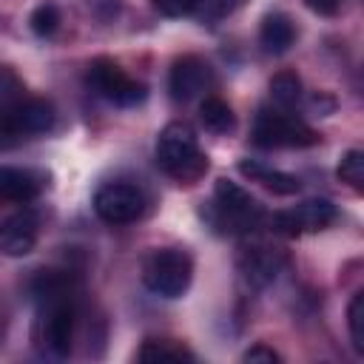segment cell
Instances as JSON below:
<instances>
[{"label": "cell", "instance_id": "2", "mask_svg": "<svg viewBox=\"0 0 364 364\" xmlns=\"http://www.w3.org/2000/svg\"><path fill=\"white\" fill-rule=\"evenodd\" d=\"M156 165L179 185H193L205 176L208 156L202 154L196 134L188 125L171 122L162 128V134L156 139Z\"/></svg>", "mask_w": 364, "mask_h": 364}, {"label": "cell", "instance_id": "20", "mask_svg": "<svg viewBox=\"0 0 364 364\" xmlns=\"http://www.w3.org/2000/svg\"><path fill=\"white\" fill-rule=\"evenodd\" d=\"M338 179L347 182L353 191H364V154L350 148L338 162Z\"/></svg>", "mask_w": 364, "mask_h": 364}, {"label": "cell", "instance_id": "8", "mask_svg": "<svg viewBox=\"0 0 364 364\" xmlns=\"http://www.w3.org/2000/svg\"><path fill=\"white\" fill-rule=\"evenodd\" d=\"M26 100L28 94H26L23 80L9 65H0V151L23 139L20 114H23Z\"/></svg>", "mask_w": 364, "mask_h": 364}, {"label": "cell", "instance_id": "1", "mask_svg": "<svg viewBox=\"0 0 364 364\" xmlns=\"http://www.w3.org/2000/svg\"><path fill=\"white\" fill-rule=\"evenodd\" d=\"M37 296V313H40V338L46 350L57 358H65L74 344V324H77V307L68 287V279L63 273H43L34 284Z\"/></svg>", "mask_w": 364, "mask_h": 364}, {"label": "cell", "instance_id": "9", "mask_svg": "<svg viewBox=\"0 0 364 364\" xmlns=\"http://www.w3.org/2000/svg\"><path fill=\"white\" fill-rule=\"evenodd\" d=\"M333 222H336V205L330 199H307V202L296 205L293 210H282L273 216V228L287 236L324 230Z\"/></svg>", "mask_w": 364, "mask_h": 364}, {"label": "cell", "instance_id": "22", "mask_svg": "<svg viewBox=\"0 0 364 364\" xmlns=\"http://www.w3.org/2000/svg\"><path fill=\"white\" fill-rule=\"evenodd\" d=\"M31 31L37 37H51L57 28H60V11L54 3H40L34 11H31Z\"/></svg>", "mask_w": 364, "mask_h": 364}, {"label": "cell", "instance_id": "24", "mask_svg": "<svg viewBox=\"0 0 364 364\" xmlns=\"http://www.w3.org/2000/svg\"><path fill=\"white\" fill-rule=\"evenodd\" d=\"M245 361H250V364H256V361H267V364H273V361H282V355H279L273 347L256 344V347H250V350L245 353Z\"/></svg>", "mask_w": 364, "mask_h": 364}, {"label": "cell", "instance_id": "13", "mask_svg": "<svg viewBox=\"0 0 364 364\" xmlns=\"http://www.w3.org/2000/svg\"><path fill=\"white\" fill-rule=\"evenodd\" d=\"M239 171H242L250 182H259V185H264L267 191H273V193H279V196H290V193H296V191L301 188L293 173L279 171V168H270V165H262V162H253V159H242V162H239Z\"/></svg>", "mask_w": 364, "mask_h": 364}, {"label": "cell", "instance_id": "12", "mask_svg": "<svg viewBox=\"0 0 364 364\" xmlns=\"http://www.w3.org/2000/svg\"><path fill=\"white\" fill-rule=\"evenodd\" d=\"M43 182L34 171L0 165V202H31L40 193Z\"/></svg>", "mask_w": 364, "mask_h": 364}, {"label": "cell", "instance_id": "7", "mask_svg": "<svg viewBox=\"0 0 364 364\" xmlns=\"http://www.w3.org/2000/svg\"><path fill=\"white\" fill-rule=\"evenodd\" d=\"M88 82L94 85V91L114 102V105H136L145 100V85L136 82L131 74H125L114 60H97L91 63L88 71Z\"/></svg>", "mask_w": 364, "mask_h": 364}, {"label": "cell", "instance_id": "5", "mask_svg": "<svg viewBox=\"0 0 364 364\" xmlns=\"http://www.w3.org/2000/svg\"><path fill=\"white\" fill-rule=\"evenodd\" d=\"M253 142L262 148H307L318 142V134L287 111H259L253 122Z\"/></svg>", "mask_w": 364, "mask_h": 364}, {"label": "cell", "instance_id": "3", "mask_svg": "<svg viewBox=\"0 0 364 364\" xmlns=\"http://www.w3.org/2000/svg\"><path fill=\"white\" fill-rule=\"evenodd\" d=\"M191 279H193V262L179 247H162L145 259L142 282L151 293L162 299H179L191 287Z\"/></svg>", "mask_w": 364, "mask_h": 364}, {"label": "cell", "instance_id": "15", "mask_svg": "<svg viewBox=\"0 0 364 364\" xmlns=\"http://www.w3.org/2000/svg\"><path fill=\"white\" fill-rule=\"evenodd\" d=\"M51 125H54V108H51V102L43 100V97H28L26 105H23V114H20L23 139L40 136V134H46Z\"/></svg>", "mask_w": 364, "mask_h": 364}, {"label": "cell", "instance_id": "4", "mask_svg": "<svg viewBox=\"0 0 364 364\" xmlns=\"http://www.w3.org/2000/svg\"><path fill=\"white\" fill-rule=\"evenodd\" d=\"M213 213L216 225L230 233H247L262 222V205L242 185L219 179L213 188Z\"/></svg>", "mask_w": 364, "mask_h": 364}, {"label": "cell", "instance_id": "18", "mask_svg": "<svg viewBox=\"0 0 364 364\" xmlns=\"http://www.w3.org/2000/svg\"><path fill=\"white\" fill-rule=\"evenodd\" d=\"M136 358L139 361H182V358H193L185 347L173 344V341H165V338H151L145 341L139 350H136Z\"/></svg>", "mask_w": 364, "mask_h": 364}, {"label": "cell", "instance_id": "23", "mask_svg": "<svg viewBox=\"0 0 364 364\" xmlns=\"http://www.w3.org/2000/svg\"><path fill=\"white\" fill-rule=\"evenodd\" d=\"M154 6L168 17H185L199 9V0H154Z\"/></svg>", "mask_w": 364, "mask_h": 364}, {"label": "cell", "instance_id": "16", "mask_svg": "<svg viewBox=\"0 0 364 364\" xmlns=\"http://www.w3.org/2000/svg\"><path fill=\"white\" fill-rule=\"evenodd\" d=\"M199 119L210 134H228L233 131V122H236L230 105L219 97H205V102L199 105Z\"/></svg>", "mask_w": 364, "mask_h": 364}, {"label": "cell", "instance_id": "21", "mask_svg": "<svg viewBox=\"0 0 364 364\" xmlns=\"http://www.w3.org/2000/svg\"><path fill=\"white\" fill-rule=\"evenodd\" d=\"M347 327L358 355H364V293H355L347 307Z\"/></svg>", "mask_w": 364, "mask_h": 364}, {"label": "cell", "instance_id": "11", "mask_svg": "<svg viewBox=\"0 0 364 364\" xmlns=\"http://www.w3.org/2000/svg\"><path fill=\"white\" fill-rule=\"evenodd\" d=\"M37 245V216L23 210L0 222V253L3 256H28Z\"/></svg>", "mask_w": 364, "mask_h": 364}, {"label": "cell", "instance_id": "6", "mask_svg": "<svg viewBox=\"0 0 364 364\" xmlns=\"http://www.w3.org/2000/svg\"><path fill=\"white\" fill-rule=\"evenodd\" d=\"M145 210V196L131 182H105L94 193V213L105 225H128Z\"/></svg>", "mask_w": 364, "mask_h": 364}, {"label": "cell", "instance_id": "19", "mask_svg": "<svg viewBox=\"0 0 364 364\" xmlns=\"http://www.w3.org/2000/svg\"><path fill=\"white\" fill-rule=\"evenodd\" d=\"M276 267H279V259L267 250V247H256L250 256H247V262H245V270H247V279H253V282H270L273 276H276Z\"/></svg>", "mask_w": 364, "mask_h": 364}, {"label": "cell", "instance_id": "14", "mask_svg": "<svg viewBox=\"0 0 364 364\" xmlns=\"http://www.w3.org/2000/svg\"><path fill=\"white\" fill-rule=\"evenodd\" d=\"M259 40L267 54H284L296 43V28L284 14H267L259 28Z\"/></svg>", "mask_w": 364, "mask_h": 364}, {"label": "cell", "instance_id": "17", "mask_svg": "<svg viewBox=\"0 0 364 364\" xmlns=\"http://www.w3.org/2000/svg\"><path fill=\"white\" fill-rule=\"evenodd\" d=\"M299 97H301V80L293 71H279L270 80V100L279 108H293L299 102Z\"/></svg>", "mask_w": 364, "mask_h": 364}, {"label": "cell", "instance_id": "10", "mask_svg": "<svg viewBox=\"0 0 364 364\" xmlns=\"http://www.w3.org/2000/svg\"><path fill=\"white\" fill-rule=\"evenodd\" d=\"M208 85H210V68H208L205 60H199V57H193V54H185V57H179V60L171 65L168 91H171L173 100L188 102V100L199 97Z\"/></svg>", "mask_w": 364, "mask_h": 364}, {"label": "cell", "instance_id": "25", "mask_svg": "<svg viewBox=\"0 0 364 364\" xmlns=\"http://www.w3.org/2000/svg\"><path fill=\"white\" fill-rule=\"evenodd\" d=\"M341 3H344V0H307V6H310L313 11H318V14H333V11H338Z\"/></svg>", "mask_w": 364, "mask_h": 364}]
</instances>
